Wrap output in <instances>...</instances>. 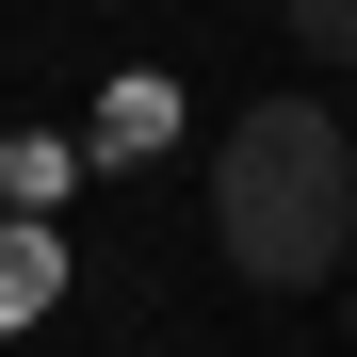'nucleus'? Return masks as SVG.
I'll return each instance as SVG.
<instances>
[{"instance_id":"obj_1","label":"nucleus","mask_w":357,"mask_h":357,"mask_svg":"<svg viewBox=\"0 0 357 357\" xmlns=\"http://www.w3.org/2000/svg\"><path fill=\"white\" fill-rule=\"evenodd\" d=\"M211 244L244 292H309L357 260V146H341V114L309 98H260V114H227V146H211Z\"/></svg>"},{"instance_id":"obj_2","label":"nucleus","mask_w":357,"mask_h":357,"mask_svg":"<svg viewBox=\"0 0 357 357\" xmlns=\"http://www.w3.org/2000/svg\"><path fill=\"white\" fill-rule=\"evenodd\" d=\"M49 292H66V244L49 227H0V325H33Z\"/></svg>"},{"instance_id":"obj_3","label":"nucleus","mask_w":357,"mask_h":357,"mask_svg":"<svg viewBox=\"0 0 357 357\" xmlns=\"http://www.w3.org/2000/svg\"><path fill=\"white\" fill-rule=\"evenodd\" d=\"M162 130H178V98H162V82H114V130H98V146H114V162H146Z\"/></svg>"},{"instance_id":"obj_4","label":"nucleus","mask_w":357,"mask_h":357,"mask_svg":"<svg viewBox=\"0 0 357 357\" xmlns=\"http://www.w3.org/2000/svg\"><path fill=\"white\" fill-rule=\"evenodd\" d=\"M0 195H17V227L66 211V146H0Z\"/></svg>"},{"instance_id":"obj_5","label":"nucleus","mask_w":357,"mask_h":357,"mask_svg":"<svg viewBox=\"0 0 357 357\" xmlns=\"http://www.w3.org/2000/svg\"><path fill=\"white\" fill-rule=\"evenodd\" d=\"M292 17V49H309V66H357V0H276Z\"/></svg>"},{"instance_id":"obj_6","label":"nucleus","mask_w":357,"mask_h":357,"mask_svg":"<svg viewBox=\"0 0 357 357\" xmlns=\"http://www.w3.org/2000/svg\"><path fill=\"white\" fill-rule=\"evenodd\" d=\"M341 309H357V292H341Z\"/></svg>"}]
</instances>
